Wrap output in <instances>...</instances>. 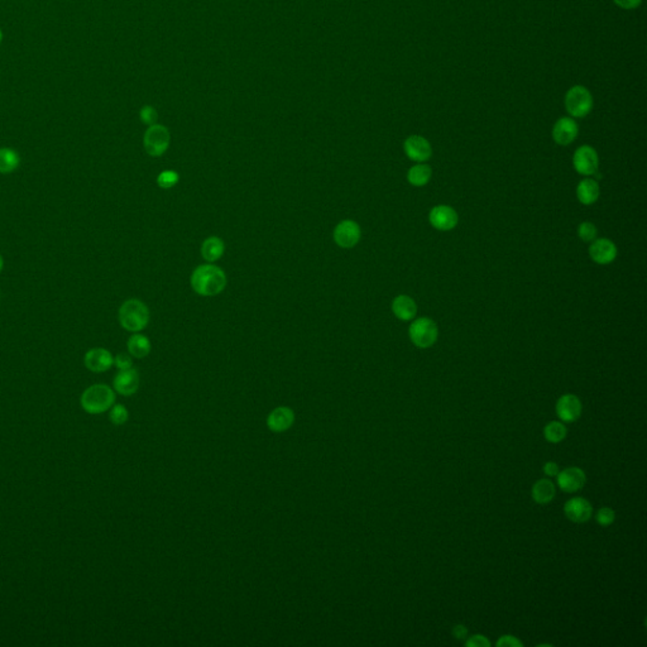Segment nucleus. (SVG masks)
<instances>
[{"instance_id": "e433bc0d", "label": "nucleus", "mask_w": 647, "mask_h": 647, "mask_svg": "<svg viewBox=\"0 0 647 647\" xmlns=\"http://www.w3.org/2000/svg\"><path fill=\"white\" fill-rule=\"evenodd\" d=\"M453 635L455 636V637H456V639L463 640V639H465V637H467L468 631H467V628H465L464 626L458 625L454 627Z\"/></svg>"}, {"instance_id": "58836bf2", "label": "nucleus", "mask_w": 647, "mask_h": 647, "mask_svg": "<svg viewBox=\"0 0 647 647\" xmlns=\"http://www.w3.org/2000/svg\"><path fill=\"white\" fill-rule=\"evenodd\" d=\"M1 42H3V32L0 30V45H1Z\"/></svg>"}, {"instance_id": "c756f323", "label": "nucleus", "mask_w": 647, "mask_h": 647, "mask_svg": "<svg viewBox=\"0 0 647 647\" xmlns=\"http://www.w3.org/2000/svg\"><path fill=\"white\" fill-rule=\"evenodd\" d=\"M139 119L142 120L143 124H146L148 127L149 126H153V124H156L157 119H158V113L152 105H144V106H142L141 110H139Z\"/></svg>"}, {"instance_id": "ddd939ff", "label": "nucleus", "mask_w": 647, "mask_h": 647, "mask_svg": "<svg viewBox=\"0 0 647 647\" xmlns=\"http://www.w3.org/2000/svg\"><path fill=\"white\" fill-rule=\"evenodd\" d=\"M589 254L595 263L610 264L617 257V247L610 239H595L589 248Z\"/></svg>"}, {"instance_id": "2f4dec72", "label": "nucleus", "mask_w": 647, "mask_h": 647, "mask_svg": "<svg viewBox=\"0 0 647 647\" xmlns=\"http://www.w3.org/2000/svg\"><path fill=\"white\" fill-rule=\"evenodd\" d=\"M114 365L119 371H124V369H129V368L133 367V360H132L131 356L122 353V354H118L117 357L114 358Z\"/></svg>"}, {"instance_id": "473e14b6", "label": "nucleus", "mask_w": 647, "mask_h": 647, "mask_svg": "<svg viewBox=\"0 0 647 647\" xmlns=\"http://www.w3.org/2000/svg\"><path fill=\"white\" fill-rule=\"evenodd\" d=\"M465 646L468 647H491V641L488 640L483 635H474L465 642Z\"/></svg>"}, {"instance_id": "a211bd4d", "label": "nucleus", "mask_w": 647, "mask_h": 647, "mask_svg": "<svg viewBox=\"0 0 647 647\" xmlns=\"http://www.w3.org/2000/svg\"><path fill=\"white\" fill-rule=\"evenodd\" d=\"M295 423V412L286 406L276 407L267 417V426L271 432H284Z\"/></svg>"}, {"instance_id": "f257e3e1", "label": "nucleus", "mask_w": 647, "mask_h": 647, "mask_svg": "<svg viewBox=\"0 0 647 647\" xmlns=\"http://www.w3.org/2000/svg\"><path fill=\"white\" fill-rule=\"evenodd\" d=\"M190 283L197 295L204 298H213L220 295L225 290L228 277L222 268L213 263H206L195 268L190 277Z\"/></svg>"}, {"instance_id": "c85d7f7f", "label": "nucleus", "mask_w": 647, "mask_h": 647, "mask_svg": "<svg viewBox=\"0 0 647 647\" xmlns=\"http://www.w3.org/2000/svg\"><path fill=\"white\" fill-rule=\"evenodd\" d=\"M597 233L598 231H597L595 224L590 223V222H584L578 228V235L586 243L593 242L595 239H597Z\"/></svg>"}, {"instance_id": "7ed1b4c3", "label": "nucleus", "mask_w": 647, "mask_h": 647, "mask_svg": "<svg viewBox=\"0 0 647 647\" xmlns=\"http://www.w3.org/2000/svg\"><path fill=\"white\" fill-rule=\"evenodd\" d=\"M82 409L91 415H99L110 409L115 402V394L106 385H94L81 394Z\"/></svg>"}, {"instance_id": "6ab92c4d", "label": "nucleus", "mask_w": 647, "mask_h": 647, "mask_svg": "<svg viewBox=\"0 0 647 647\" xmlns=\"http://www.w3.org/2000/svg\"><path fill=\"white\" fill-rule=\"evenodd\" d=\"M392 311L400 320H412L416 316V302L407 295H400L392 301Z\"/></svg>"}, {"instance_id": "4c0bfd02", "label": "nucleus", "mask_w": 647, "mask_h": 647, "mask_svg": "<svg viewBox=\"0 0 647 647\" xmlns=\"http://www.w3.org/2000/svg\"><path fill=\"white\" fill-rule=\"evenodd\" d=\"M3 267H4V260H3V255L0 254V272L3 271Z\"/></svg>"}, {"instance_id": "4468645a", "label": "nucleus", "mask_w": 647, "mask_h": 647, "mask_svg": "<svg viewBox=\"0 0 647 647\" xmlns=\"http://www.w3.org/2000/svg\"><path fill=\"white\" fill-rule=\"evenodd\" d=\"M557 476H558L559 487L568 493L579 491L587 482V476L584 470L577 467L564 469L563 472H559Z\"/></svg>"}, {"instance_id": "5701e85b", "label": "nucleus", "mask_w": 647, "mask_h": 647, "mask_svg": "<svg viewBox=\"0 0 647 647\" xmlns=\"http://www.w3.org/2000/svg\"><path fill=\"white\" fill-rule=\"evenodd\" d=\"M555 485L549 479H540L532 487V499L539 505H548L555 497Z\"/></svg>"}, {"instance_id": "9b49d317", "label": "nucleus", "mask_w": 647, "mask_h": 647, "mask_svg": "<svg viewBox=\"0 0 647 647\" xmlns=\"http://www.w3.org/2000/svg\"><path fill=\"white\" fill-rule=\"evenodd\" d=\"M579 133V127L573 118L563 117L554 124L552 128V139L559 146H569L572 144Z\"/></svg>"}, {"instance_id": "cd10ccee", "label": "nucleus", "mask_w": 647, "mask_h": 647, "mask_svg": "<svg viewBox=\"0 0 647 647\" xmlns=\"http://www.w3.org/2000/svg\"><path fill=\"white\" fill-rule=\"evenodd\" d=\"M128 417H129L128 409L123 405H113L110 415H109V418H110L113 424L117 425V426L124 425L128 421Z\"/></svg>"}, {"instance_id": "dca6fc26", "label": "nucleus", "mask_w": 647, "mask_h": 647, "mask_svg": "<svg viewBox=\"0 0 647 647\" xmlns=\"http://www.w3.org/2000/svg\"><path fill=\"white\" fill-rule=\"evenodd\" d=\"M557 414L564 423H574L581 415V402L574 394L561 396L557 403Z\"/></svg>"}, {"instance_id": "7c9ffc66", "label": "nucleus", "mask_w": 647, "mask_h": 647, "mask_svg": "<svg viewBox=\"0 0 647 647\" xmlns=\"http://www.w3.org/2000/svg\"><path fill=\"white\" fill-rule=\"evenodd\" d=\"M616 520V512L610 508V507H602L598 512H597V521L598 523L603 526V528H607L612 525L613 522Z\"/></svg>"}, {"instance_id": "393cba45", "label": "nucleus", "mask_w": 647, "mask_h": 647, "mask_svg": "<svg viewBox=\"0 0 647 647\" xmlns=\"http://www.w3.org/2000/svg\"><path fill=\"white\" fill-rule=\"evenodd\" d=\"M21 164L18 152L12 148H0V173L7 175L15 171Z\"/></svg>"}, {"instance_id": "423d86ee", "label": "nucleus", "mask_w": 647, "mask_h": 647, "mask_svg": "<svg viewBox=\"0 0 647 647\" xmlns=\"http://www.w3.org/2000/svg\"><path fill=\"white\" fill-rule=\"evenodd\" d=\"M438 325L430 318L416 319L409 327V335L411 342L421 349L432 347L438 340Z\"/></svg>"}, {"instance_id": "0eeeda50", "label": "nucleus", "mask_w": 647, "mask_h": 647, "mask_svg": "<svg viewBox=\"0 0 647 647\" xmlns=\"http://www.w3.org/2000/svg\"><path fill=\"white\" fill-rule=\"evenodd\" d=\"M362 237L359 224L351 219H345L338 224L333 231L335 244L342 249H351L357 246Z\"/></svg>"}, {"instance_id": "20e7f679", "label": "nucleus", "mask_w": 647, "mask_h": 647, "mask_svg": "<svg viewBox=\"0 0 647 647\" xmlns=\"http://www.w3.org/2000/svg\"><path fill=\"white\" fill-rule=\"evenodd\" d=\"M566 109L573 118H584L593 109V95L583 85H575L566 91Z\"/></svg>"}, {"instance_id": "412c9836", "label": "nucleus", "mask_w": 647, "mask_h": 647, "mask_svg": "<svg viewBox=\"0 0 647 647\" xmlns=\"http://www.w3.org/2000/svg\"><path fill=\"white\" fill-rule=\"evenodd\" d=\"M128 351L132 357L137 359H143L147 357L152 350V344L148 339V336L141 334V333H134L127 342Z\"/></svg>"}, {"instance_id": "39448f33", "label": "nucleus", "mask_w": 647, "mask_h": 647, "mask_svg": "<svg viewBox=\"0 0 647 647\" xmlns=\"http://www.w3.org/2000/svg\"><path fill=\"white\" fill-rule=\"evenodd\" d=\"M171 143V133L164 124H153L143 135V147L151 157L164 156Z\"/></svg>"}, {"instance_id": "1a4fd4ad", "label": "nucleus", "mask_w": 647, "mask_h": 647, "mask_svg": "<svg viewBox=\"0 0 647 647\" xmlns=\"http://www.w3.org/2000/svg\"><path fill=\"white\" fill-rule=\"evenodd\" d=\"M403 149L406 156L411 161L423 164L430 160L432 155V148L430 142L421 135H409L403 143Z\"/></svg>"}, {"instance_id": "2eb2a0df", "label": "nucleus", "mask_w": 647, "mask_h": 647, "mask_svg": "<svg viewBox=\"0 0 647 647\" xmlns=\"http://www.w3.org/2000/svg\"><path fill=\"white\" fill-rule=\"evenodd\" d=\"M114 389L122 396H132L139 388V373L133 367L129 369L119 371L113 380Z\"/></svg>"}, {"instance_id": "6e6552de", "label": "nucleus", "mask_w": 647, "mask_h": 647, "mask_svg": "<svg viewBox=\"0 0 647 647\" xmlns=\"http://www.w3.org/2000/svg\"><path fill=\"white\" fill-rule=\"evenodd\" d=\"M573 164L575 171L578 173L584 176H592L598 171L599 157L593 147L581 146L574 153Z\"/></svg>"}, {"instance_id": "bb28decb", "label": "nucleus", "mask_w": 647, "mask_h": 647, "mask_svg": "<svg viewBox=\"0 0 647 647\" xmlns=\"http://www.w3.org/2000/svg\"><path fill=\"white\" fill-rule=\"evenodd\" d=\"M179 181L180 175L173 170H166L157 176V185L164 190H170L172 187L176 186Z\"/></svg>"}, {"instance_id": "c9c22d12", "label": "nucleus", "mask_w": 647, "mask_h": 647, "mask_svg": "<svg viewBox=\"0 0 647 647\" xmlns=\"http://www.w3.org/2000/svg\"><path fill=\"white\" fill-rule=\"evenodd\" d=\"M543 472L546 476H557L559 474V465L554 461H549L543 465Z\"/></svg>"}, {"instance_id": "f3484780", "label": "nucleus", "mask_w": 647, "mask_h": 647, "mask_svg": "<svg viewBox=\"0 0 647 647\" xmlns=\"http://www.w3.org/2000/svg\"><path fill=\"white\" fill-rule=\"evenodd\" d=\"M566 516L570 521L577 523L587 522L593 514V506L590 502L581 497L569 499L564 506Z\"/></svg>"}, {"instance_id": "72a5a7b5", "label": "nucleus", "mask_w": 647, "mask_h": 647, "mask_svg": "<svg viewBox=\"0 0 647 647\" xmlns=\"http://www.w3.org/2000/svg\"><path fill=\"white\" fill-rule=\"evenodd\" d=\"M497 646L499 647H522L523 644L521 642L519 639H516L514 636H511V635H506V636H502L499 639V642H497Z\"/></svg>"}, {"instance_id": "f03ea898", "label": "nucleus", "mask_w": 647, "mask_h": 647, "mask_svg": "<svg viewBox=\"0 0 647 647\" xmlns=\"http://www.w3.org/2000/svg\"><path fill=\"white\" fill-rule=\"evenodd\" d=\"M148 306L138 298H129L119 307L118 319L123 329L131 333H141L148 325Z\"/></svg>"}, {"instance_id": "9d476101", "label": "nucleus", "mask_w": 647, "mask_h": 647, "mask_svg": "<svg viewBox=\"0 0 647 647\" xmlns=\"http://www.w3.org/2000/svg\"><path fill=\"white\" fill-rule=\"evenodd\" d=\"M430 224L435 229L441 231H449L454 229L458 224V214L452 206L449 205H438L432 209L429 215Z\"/></svg>"}, {"instance_id": "b1692460", "label": "nucleus", "mask_w": 647, "mask_h": 647, "mask_svg": "<svg viewBox=\"0 0 647 647\" xmlns=\"http://www.w3.org/2000/svg\"><path fill=\"white\" fill-rule=\"evenodd\" d=\"M432 170L429 164H418L409 168L407 180L412 186H425L432 179Z\"/></svg>"}, {"instance_id": "4be33fe9", "label": "nucleus", "mask_w": 647, "mask_h": 647, "mask_svg": "<svg viewBox=\"0 0 647 647\" xmlns=\"http://www.w3.org/2000/svg\"><path fill=\"white\" fill-rule=\"evenodd\" d=\"M577 197L583 205H592L599 199V185L593 179L581 180L577 187Z\"/></svg>"}, {"instance_id": "aec40b11", "label": "nucleus", "mask_w": 647, "mask_h": 647, "mask_svg": "<svg viewBox=\"0 0 647 647\" xmlns=\"http://www.w3.org/2000/svg\"><path fill=\"white\" fill-rule=\"evenodd\" d=\"M225 253V243L219 237H209L201 244V255L208 263H214L220 260Z\"/></svg>"}, {"instance_id": "f8f14e48", "label": "nucleus", "mask_w": 647, "mask_h": 647, "mask_svg": "<svg viewBox=\"0 0 647 647\" xmlns=\"http://www.w3.org/2000/svg\"><path fill=\"white\" fill-rule=\"evenodd\" d=\"M85 367L94 373H103L109 371L114 365L112 353L104 348H93L84 358Z\"/></svg>"}, {"instance_id": "f704fd0d", "label": "nucleus", "mask_w": 647, "mask_h": 647, "mask_svg": "<svg viewBox=\"0 0 647 647\" xmlns=\"http://www.w3.org/2000/svg\"><path fill=\"white\" fill-rule=\"evenodd\" d=\"M613 3L621 9L632 10V9L640 7L642 0H613Z\"/></svg>"}, {"instance_id": "a878e982", "label": "nucleus", "mask_w": 647, "mask_h": 647, "mask_svg": "<svg viewBox=\"0 0 647 647\" xmlns=\"http://www.w3.org/2000/svg\"><path fill=\"white\" fill-rule=\"evenodd\" d=\"M566 434H568V430L566 426L558 421H551L550 424L546 425L543 429L545 439L552 444H558L560 441H563L566 438Z\"/></svg>"}]
</instances>
